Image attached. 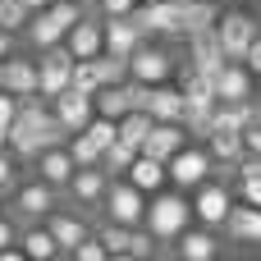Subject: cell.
<instances>
[{
  "label": "cell",
  "mask_w": 261,
  "mask_h": 261,
  "mask_svg": "<svg viewBox=\"0 0 261 261\" xmlns=\"http://www.w3.org/2000/svg\"><path fill=\"white\" fill-rule=\"evenodd\" d=\"M216 18H220L216 0H193V5H184V37H188V32H206V28H216Z\"/></svg>",
  "instance_id": "29"
},
{
  "label": "cell",
  "mask_w": 261,
  "mask_h": 261,
  "mask_svg": "<svg viewBox=\"0 0 261 261\" xmlns=\"http://www.w3.org/2000/svg\"><path fill=\"white\" fill-rule=\"evenodd\" d=\"M174 5H193V0H174Z\"/></svg>",
  "instance_id": "49"
},
{
  "label": "cell",
  "mask_w": 261,
  "mask_h": 261,
  "mask_svg": "<svg viewBox=\"0 0 261 261\" xmlns=\"http://www.w3.org/2000/svg\"><path fill=\"white\" fill-rule=\"evenodd\" d=\"M124 179H133L142 193H161V188L170 184V170H165V161H156V156L138 151V161L128 165V174H124Z\"/></svg>",
  "instance_id": "23"
},
{
  "label": "cell",
  "mask_w": 261,
  "mask_h": 261,
  "mask_svg": "<svg viewBox=\"0 0 261 261\" xmlns=\"http://www.w3.org/2000/svg\"><path fill=\"white\" fill-rule=\"evenodd\" d=\"M64 32H69V28H64L50 9H32V18H28V28H23V37H28L32 50H50V46H60Z\"/></svg>",
  "instance_id": "19"
},
{
  "label": "cell",
  "mask_w": 261,
  "mask_h": 261,
  "mask_svg": "<svg viewBox=\"0 0 261 261\" xmlns=\"http://www.w3.org/2000/svg\"><path fill=\"white\" fill-rule=\"evenodd\" d=\"M96 115H110V119H124L128 110H133V96H128V83H106V87H96Z\"/></svg>",
  "instance_id": "26"
},
{
  "label": "cell",
  "mask_w": 261,
  "mask_h": 261,
  "mask_svg": "<svg viewBox=\"0 0 261 261\" xmlns=\"http://www.w3.org/2000/svg\"><path fill=\"white\" fill-rule=\"evenodd\" d=\"M101 18H106V14H101ZM142 41H147V32L138 28V18H133V14L106 18V50H110V55H124V60H128Z\"/></svg>",
  "instance_id": "15"
},
{
  "label": "cell",
  "mask_w": 261,
  "mask_h": 261,
  "mask_svg": "<svg viewBox=\"0 0 261 261\" xmlns=\"http://www.w3.org/2000/svg\"><path fill=\"white\" fill-rule=\"evenodd\" d=\"M243 64H248V69H252V73L261 78V32L252 37V46H248V55H243Z\"/></svg>",
  "instance_id": "41"
},
{
  "label": "cell",
  "mask_w": 261,
  "mask_h": 261,
  "mask_svg": "<svg viewBox=\"0 0 261 261\" xmlns=\"http://www.w3.org/2000/svg\"><path fill=\"white\" fill-rule=\"evenodd\" d=\"M5 87H9L14 96H32V92H37V60L9 55V60H5Z\"/></svg>",
  "instance_id": "25"
},
{
  "label": "cell",
  "mask_w": 261,
  "mask_h": 261,
  "mask_svg": "<svg viewBox=\"0 0 261 261\" xmlns=\"http://www.w3.org/2000/svg\"><path fill=\"white\" fill-rule=\"evenodd\" d=\"M170 73H174V60H170V50L165 46H138L133 55H128V78H138V83H170Z\"/></svg>",
  "instance_id": "8"
},
{
  "label": "cell",
  "mask_w": 261,
  "mask_h": 261,
  "mask_svg": "<svg viewBox=\"0 0 261 261\" xmlns=\"http://www.w3.org/2000/svg\"><path fill=\"white\" fill-rule=\"evenodd\" d=\"M174 252L184 261H211L216 252H220V243H216V234L202 225V229H184L179 239H174Z\"/></svg>",
  "instance_id": "24"
},
{
  "label": "cell",
  "mask_w": 261,
  "mask_h": 261,
  "mask_svg": "<svg viewBox=\"0 0 261 261\" xmlns=\"http://www.w3.org/2000/svg\"><path fill=\"white\" fill-rule=\"evenodd\" d=\"M101 211H106V220H119V225H142V220H147V193H142L133 179H110Z\"/></svg>",
  "instance_id": "2"
},
{
  "label": "cell",
  "mask_w": 261,
  "mask_h": 261,
  "mask_svg": "<svg viewBox=\"0 0 261 261\" xmlns=\"http://www.w3.org/2000/svg\"><path fill=\"white\" fill-rule=\"evenodd\" d=\"M225 234H229L234 243H261V206L239 202V206L229 211V220H225Z\"/></svg>",
  "instance_id": "21"
},
{
  "label": "cell",
  "mask_w": 261,
  "mask_h": 261,
  "mask_svg": "<svg viewBox=\"0 0 261 261\" xmlns=\"http://www.w3.org/2000/svg\"><path fill=\"white\" fill-rule=\"evenodd\" d=\"M133 229L138 225H119V220H106L101 225V243L110 248V257H128L133 252Z\"/></svg>",
  "instance_id": "31"
},
{
  "label": "cell",
  "mask_w": 261,
  "mask_h": 261,
  "mask_svg": "<svg viewBox=\"0 0 261 261\" xmlns=\"http://www.w3.org/2000/svg\"><path fill=\"white\" fill-rule=\"evenodd\" d=\"M142 225L151 229V239H156V243H174V239L193 225V202H188L179 188H174V193H165V188H161V193L147 202V220H142Z\"/></svg>",
  "instance_id": "1"
},
{
  "label": "cell",
  "mask_w": 261,
  "mask_h": 261,
  "mask_svg": "<svg viewBox=\"0 0 261 261\" xmlns=\"http://www.w3.org/2000/svg\"><path fill=\"white\" fill-rule=\"evenodd\" d=\"M14 50H18V41H14V32H5V28H0V60H9Z\"/></svg>",
  "instance_id": "43"
},
{
  "label": "cell",
  "mask_w": 261,
  "mask_h": 261,
  "mask_svg": "<svg viewBox=\"0 0 261 261\" xmlns=\"http://www.w3.org/2000/svg\"><path fill=\"white\" fill-rule=\"evenodd\" d=\"M28 18H32V9H28L23 0H0V28H5V32L18 37V32L28 28Z\"/></svg>",
  "instance_id": "33"
},
{
  "label": "cell",
  "mask_w": 261,
  "mask_h": 261,
  "mask_svg": "<svg viewBox=\"0 0 261 261\" xmlns=\"http://www.w3.org/2000/svg\"><path fill=\"white\" fill-rule=\"evenodd\" d=\"M257 32H261L257 18H252V14H243V9H229V14H220V18H216V37H220V46H225V55H229V60H243Z\"/></svg>",
  "instance_id": "7"
},
{
  "label": "cell",
  "mask_w": 261,
  "mask_h": 261,
  "mask_svg": "<svg viewBox=\"0 0 261 261\" xmlns=\"http://www.w3.org/2000/svg\"><path fill=\"white\" fill-rule=\"evenodd\" d=\"M225 46H220V37H216V28H206V32H188V64L193 69H202V73H220L225 69Z\"/></svg>",
  "instance_id": "14"
},
{
  "label": "cell",
  "mask_w": 261,
  "mask_h": 261,
  "mask_svg": "<svg viewBox=\"0 0 261 261\" xmlns=\"http://www.w3.org/2000/svg\"><path fill=\"white\" fill-rule=\"evenodd\" d=\"M46 229L55 234V243H60V257H69V252H73V248L87 239V220H83L78 211H60V206L46 216Z\"/></svg>",
  "instance_id": "18"
},
{
  "label": "cell",
  "mask_w": 261,
  "mask_h": 261,
  "mask_svg": "<svg viewBox=\"0 0 261 261\" xmlns=\"http://www.w3.org/2000/svg\"><path fill=\"white\" fill-rule=\"evenodd\" d=\"M133 161H138V147H133V142H124V138H115V142L101 151V170H106L110 179H124Z\"/></svg>",
  "instance_id": "28"
},
{
  "label": "cell",
  "mask_w": 261,
  "mask_h": 261,
  "mask_svg": "<svg viewBox=\"0 0 261 261\" xmlns=\"http://www.w3.org/2000/svg\"><path fill=\"white\" fill-rule=\"evenodd\" d=\"M23 5H28V9H46L50 0H23Z\"/></svg>",
  "instance_id": "44"
},
{
  "label": "cell",
  "mask_w": 261,
  "mask_h": 261,
  "mask_svg": "<svg viewBox=\"0 0 261 261\" xmlns=\"http://www.w3.org/2000/svg\"><path fill=\"white\" fill-rule=\"evenodd\" d=\"M96 9H101L106 18H119V14H133V9H138V0H101Z\"/></svg>",
  "instance_id": "39"
},
{
  "label": "cell",
  "mask_w": 261,
  "mask_h": 261,
  "mask_svg": "<svg viewBox=\"0 0 261 261\" xmlns=\"http://www.w3.org/2000/svg\"><path fill=\"white\" fill-rule=\"evenodd\" d=\"M0 147H9V128L5 124H0Z\"/></svg>",
  "instance_id": "45"
},
{
  "label": "cell",
  "mask_w": 261,
  "mask_h": 261,
  "mask_svg": "<svg viewBox=\"0 0 261 261\" xmlns=\"http://www.w3.org/2000/svg\"><path fill=\"white\" fill-rule=\"evenodd\" d=\"M179 147H188V128H184L179 119H156L151 133H147V142H142V151L156 156V161H170Z\"/></svg>",
  "instance_id": "16"
},
{
  "label": "cell",
  "mask_w": 261,
  "mask_h": 261,
  "mask_svg": "<svg viewBox=\"0 0 261 261\" xmlns=\"http://www.w3.org/2000/svg\"><path fill=\"white\" fill-rule=\"evenodd\" d=\"M9 243H18V229H14L9 216H0V248H9Z\"/></svg>",
  "instance_id": "42"
},
{
  "label": "cell",
  "mask_w": 261,
  "mask_h": 261,
  "mask_svg": "<svg viewBox=\"0 0 261 261\" xmlns=\"http://www.w3.org/2000/svg\"><path fill=\"white\" fill-rule=\"evenodd\" d=\"M243 142H248V151H252V156H261V119H252V124L243 128Z\"/></svg>",
  "instance_id": "40"
},
{
  "label": "cell",
  "mask_w": 261,
  "mask_h": 261,
  "mask_svg": "<svg viewBox=\"0 0 261 261\" xmlns=\"http://www.w3.org/2000/svg\"><path fill=\"white\" fill-rule=\"evenodd\" d=\"M0 87H5V60H0Z\"/></svg>",
  "instance_id": "47"
},
{
  "label": "cell",
  "mask_w": 261,
  "mask_h": 261,
  "mask_svg": "<svg viewBox=\"0 0 261 261\" xmlns=\"http://www.w3.org/2000/svg\"><path fill=\"white\" fill-rule=\"evenodd\" d=\"M165 170H170V184H174V188H197V184L211 179L216 161H211L206 147H179V151L165 161Z\"/></svg>",
  "instance_id": "5"
},
{
  "label": "cell",
  "mask_w": 261,
  "mask_h": 261,
  "mask_svg": "<svg viewBox=\"0 0 261 261\" xmlns=\"http://www.w3.org/2000/svg\"><path fill=\"white\" fill-rule=\"evenodd\" d=\"M14 179H18V156H14L9 147H0V193H9Z\"/></svg>",
  "instance_id": "36"
},
{
  "label": "cell",
  "mask_w": 261,
  "mask_h": 261,
  "mask_svg": "<svg viewBox=\"0 0 261 261\" xmlns=\"http://www.w3.org/2000/svg\"><path fill=\"white\" fill-rule=\"evenodd\" d=\"M197 197H193V216H197V225H206V229H225V220H229V211H234V193L225 188V184H197L193 188Z\"/></svg>",
  "instance_id": "6"
},
{
  "label": "cell",
  "mask_w": 261,
  "mask_h": 261,
  "mask_svg": "<svg viewBox=\"0 0 261 261\" xmlns=\"http://www.w3.org/2000/svg\"><path fill=\"white\" fill-rule=\"evenodd\" d=\"M50 110H55V119H60L69 133H78V128H87V119L96 115V101H92L87 92H78V87H64L60 96H50Z\"/></svg>",
  "instance_id": "13"
},
{
  "label": "cell",
  "mask_w": 261,
  "mask_h": 261,
  "mask_svg": "<svg viewBox=\"0 0 261 261\" xmlns=\"http://www.w3.org/2000/svg\"><path fill=\"white\" fill-rule=\"evenodd\" d=\"M257 119H261V96H257Z\"/></svg>",
  "instance_id": "48"
},
{
  "label": "cell",
  "mask_w": 261,
  "mask_h": 261,
  "mask_svg": "<svg viewBox=\"0 0 261 261\" xmlns=\"http://www.w3.org/2000/svg\"><path fill=\"white\" fill-rule=\"evenodd\" d=\"M147 110H151V119H184V87L156 83V87H151Z\"/></svg>",
  "instance_id": "27"
},
{
  "label": "cell",
  "mask_w": 261,
  "mask_h": 261,
  "mask_svg": "<svg viewBox=\"0 0 261 261\" xmlns=\"http://www.w3.org/2000/svg\"><path fill=\"white\" fill-rule=\"evenodd\" d=\"M64 46H69V55H73V60H96V55L106 50V18L83 14V18L64 32Z\"/></svg>",
  "instance_id": "10"
},
{
  "label": "cell",
  "mask_w": 261,
  "mask_h": 261,
  "mask_svg": "<svg viewBox=\"0 0 261 261\" xmlns=\"http://www.w3.org/2000/svg\"><path fill=\"white\" fill-rule=\"evenodd\" d=\"M216 96L220 101H252L257 96V73L243 60H225V69L216 73Z\"/></svg>",
  "instance_id": "12"
},
{
  "label": "cell",
  "mask_w": 261,
  "mask_h": 261,
  "mask_svg": "<svg viewBox=\"0 0 261 261\" xmlns=\"http://www.w3.org/2000/svg\"><path fill=\"white\" fill-rule=\"evenodd\" d=\"M206 151H211L216 165H239L243 151H248V142H243V133H234V128H211V133H206Z\"/></svg>",
  "instance_id": "22"
},
{
  "label": "cell",
  "mask_w": 261,
  "mask_h": 261,
  "mask_svg": "<svg viewBox=\"0 0 261 261\" xmlns=\"http://www.w3.org/2000/svg\"><path fill=\"white\" fill-rule=\"evenodd\" d=\"M78 5H83V9H96V5H101V0H78Z\"/></svg>",
  "instance_id": "46"
},
{
  "label": "cell",
  "mask_w": 261,
  "mask_h": 261,
  "mask_svg": "<svg viewBox=\"0 0 261 261\" xmlns=\"http://www.w3.org/2000/svg\"><path fill=\"white\" fill-rule=\"evenodd\" d=\"M37 174L50 184V188H69V179H73V170H78V161L69 156V142H60V147H46L37 161Z\"/></svg>",
  "instance_id": "17"
},
{
  "label": "cell",
  "mask_w": 261,
  "mask_h": 261,
  "mask_svg": "<svg viewBox=\"0 0 261 261\" xmlns=\"http://www.w3.org/2000/svg\"><path fill=\"white\" fill-rule=\"evenodd\" d=\"M151 124H156V119H151V110H128V115L119 119V138H124V142H133V147L142 151V142H147Z\"/></svg>",
  "instance_id": "30"
},
{
  "label": "cell",
  "mask_w": 261,
  "mask_h": 261,
  "mask_svg": "<svg viewBox=\"0 0 261 261\" xmlns=\"http://www.w3.org/2000/svg\"><path fill=\"white\" fill-rule=\"evenodd\" d=\"M69 156L78 161V165H101V147L78 128V133H69Z\"/></svg>",
  "instance_id": "34"
},
{
  "label": "cell",
  "mask_w": 261,
  "mask_h": 261,
  "mask_svg": "<svg viewBox=\"0 0 261 261\" xmlns=\"http://www.w3.org/2000/svg\"><path fill=\"white\" fill-rule=\"evenodd\" d=\"M18 248H23L28 261H55L60 257V243H55V234L46 229V220H28V229L18 234Z\"/></svg>",
  "instance_id": "20"
},
{
  "label": "cell",
  "mask_w": 261,
  "mask_h": 261,
  "mask_svg": "<svg viewBox=\"0 0 261 261\" xmlns=\"http://www.w3.org/2000/svg\"><path fill=\"white\" fill-rule=\"evenodd\" d=\"M106 188H110V174H106L101 165H78L64 193L73 197V206H83V211H96V206L106 202Z\"/></svg>",
  "instance_id": "9"
},
{
  "label": "cell",
  "mask_w": 261,
  "mask_h": 261,
  "mask_svg": "<svg viewBox=\"0 0 261 261\" xmlns=\"http://www.w3.org/2000/svg\"><path fill=\"white\" fill-rule=\"evenodd\" d=\"M133 18L147 37H184V5L174 0H138Z\"/></svg>",
  "instance_id": "3"
},
{
  "label": "cell",
  "mask_w": 261,
  "mask_h": 261,
  "mask_svg": "<svg viewBox=\"0 0 261 261\" xmlns=\"http://www.w3.org/2000/svg\"><path fill=\"white\" fill-rule=\"evenodd\" d=\"M55 193H60V188H50V184L37 174V179H28V184L14 188V211H18L23 220H46V216L55 211Z\"/></svg>",
  "instance_id": "11"
},
{
  "label": "cell",
  "mask_w": 261,
  "mask_h": 261,
  "mask_svg": "<svg viewBox=\"0 0 261 261\" xmlns=\"http://www.w3.org/2000/svg\"><path fill=\"white\" fill-rule=\"evenodd\" d=\"M14 115H18V96H14L9 87H0V124L9 128V124H14Z\"/></svg>",
  "instance_id": "38"
},
{
  "label": "cell",
  "mask_w": 261,
  "mask_h": 261,
  "mask_svg": "<svg viewBox=\"0 0 261 261\" xmlns=\"http://www.w3.org/2000/svg\"><path fill=\"white\" fill-rule=\"evenodd\" d=\"M0 197H5V193H0Z\"/></svg>",
  "instance_id": "50"
},
{
  "label": "cell",
  "mask_w": 261,
  "mask_h": 261,
  "mask_svg": "<svg viewBox=\"0 0 261 261\" xmlns=\"http://www.w3.org/2000/svg\"><path fill=\"white\" fill-rule=\"evenodd\" d=\"M69 83H73V55H69V46L60 41V46L41 50V60H37V92L50 101V96H60Z\"/></svg>",
  "instance_id": "4"
},
{
  "label": "cell",
  "mask_w": 261,
  "mask_h": 261,
  "mask_svg": "<svg viewBox=\"0 0 261 261\" xmlns=\"http://www.w3.org/2000/svg\"><path fill=\"white\" fill-rule=\"evenodd\" d=\"M69 257H78V261H106V257H110V248L101 243V234H96V239L87 234V239H83V243H78V248H73Z\"/></svg>",
  "instance_id": "35"
},
{
  "label": "cell",
  "mask_w": 261,
  "mask_h": 261,
  "mask_svg": "<svg viewBox=\"0 0 261 261\" xmlns=\"http://www.w3.org/2000/svg\"><path fill=\"white\" fill-rule=\"evenodd\" d=\"M69 87L96 96V87H101V64H96V60H73V83H69Z\"/></svg>",
  "instance_id": "32"
},
{
  "label": "cell",
  "mask_w": 261,
  "mask_h": 261,
  "mask_svg": "<svg viewBox=\"0 0 261 261\" xmlns=\"http://www.w3.org/2000/svg\"><path fill=\"white\" fill-rule=\"evenodd\" d=\"M239 197H243V202H252V206H261V174L239 179Z\"/></svg>",
  "instance_id": "37"
}]
</instances>
